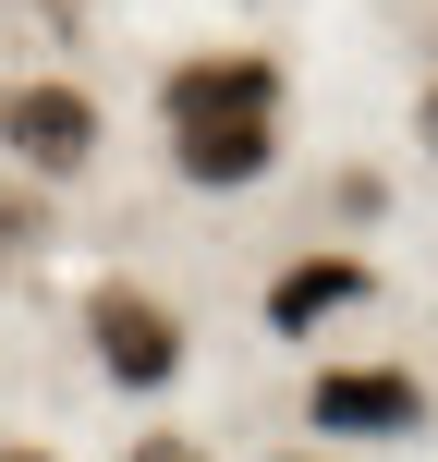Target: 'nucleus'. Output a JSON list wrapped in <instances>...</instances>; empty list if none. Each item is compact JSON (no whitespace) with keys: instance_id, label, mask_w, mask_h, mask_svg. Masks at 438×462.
<instances>
[{"instance_id":"obj_4","label":"nucleus","mask_w":438,"mask_h":462,"mask_svg":"<svg viewBox=\"0 0 438 462\" xmlns=\"http://www.w3.org/2000/svg\"><path fill=\"white\" fill-rule=\"evenodd\" d=\"M0 146H13L37 183H73L98 159V97L86 86H13L0 97Z\"/></svg>"},{"instance_id":"obj_2","label":"nucleus","mask_w":438,"mask_h":462,"mask_svg":"<svg viewBox=\"0 0 438 462\" xmlns=\"http://www.w3.org/2000/svg\"><path fill=\"white\" fill-rule=\"evenodd\" d=\"M304 426H329V439H415L426 426V377H402V365H317L304 377Z\"/></svg>"},{"instance_id":"obj_1","label":"nucleus","mask_w":438,"mask_h":462,"mask_svg":"<svg viewBox=\"0 0 438 462\" xmlns=\"http://www.w3.org/2000/svg\"><path fill=\"white\" fill-rule=\"evenodd\" d=\"M86 328H98V365H110L122 390H171V377H183V317H171L159 292H135V280H98Z\"/></svg>"},{"instance_id":"obj_5","label":"nucleus","mask_w":438,"mask_h":462,"mask_svg":"<svg viewBox=\"0 0 438 462\" xmlns=\"http://www.w3.org/2000/svg\"><path fill=\"white\" fill-rule=\"evenodd\" d=\"M353 304H366V255H293V268L268 280V341H317Z\"/></svg>"},{"instance_id":"obj_3","label":"nucleus","mask_w":438,"mask_h":462,"mask_svg":"<svg viewBox=\"0 0 438 462\" xmlns=\"http://www.w3.org/2000/svg\"><path fill=\"white\" fill-rule=\"evenodd\" d=\"M159 122L171 134H208V122H280V61H256V49H208V61H183L159 86Z\"/></svg>"},{"instance_id":"obj_10","label":"nucleus","mask_w":438,"mask_h":462,"mask_svg":"<svg viewBox=\"0 0 438 462\" xmlns=\"http://www.w3.org/2000/svg\"><path fill=\"white\" fill-rule=\"evenodd\" d=\"M293 462H317V450H293Z\"/></svg>"},{"instance_id":"obj_6","label":"nucleus","mask_w":438,"mask_h":462,"mask_svg":"<svg viewBox=\"0 0 438 462\" xmlns=\"http://www.w3.org/2000/svg\"><path fill=\"white\" fill-rule=\"evenodd\" d=\"M171 171L195 195H244L280 171V122H208V134H171Z\"/></svg>"},{"instance_id":"obj_9","label":"nucleus","mask_w":438,"mask_h":462,"mask_svg":"<svg viewBox=\"0 0 438 462\" xmlns=\"http://www.w3.org/2000/svg\"><path fill=\"white\" fill-rule=\"evenodd\" d=\"M0 462H49V450H0Z\"/></svg>"},{"instance_id":"obj_8","label":"nucleus","mask_w":438,"mask_h":462,"mask_svg":"<svg viewBox=\"0 0 438 462\" xmlns=\"http://www.w3.org/2000/svg\"><path fill=\"white\" fill-rule=\"evenodd\" d=\"M426 146H438V86H426Z\"/></svg>"},{"instance_id":"obj_7","label":"nucleus","mask_w":438,"mask_h":462,"mask_svg":"<svg viewBox=\"0 0 438 462\" xmlns=\"http://www.w3.org/2000/svg\"><path fill=\"white\" fill-rule=\"evenodd\" d=\"M135 462H208L195 439H135Z\"/></svg>"}]
</instances>
